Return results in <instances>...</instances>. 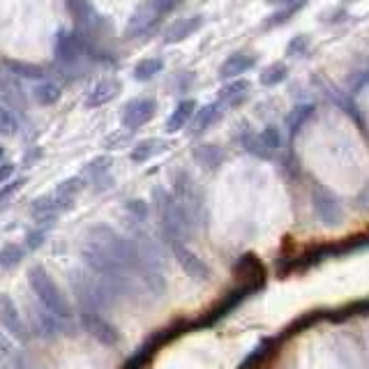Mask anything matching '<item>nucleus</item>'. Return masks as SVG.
<instances>
[{
    "label": "nucleus",
    "mask_w": 369,
    "mask_h": 369,
    "mask_svg": "<svg viewBox=\"0 0 369 369\" xmlns=\"http://www.w3.org/2000/svg\"><path fill=\"white\" fill-rule=\"evenodd\" d=\"M153 208H155L157 217H160V227H162L164 238H167V243H173V240L185 243L187 238H192L197 222L192 220V215L180 206L169 190L155 187L153 190Z\"/></svg>",
    "instance_id": "1"
},
{
    "label": "nucleus",
    "mask_w": 369,
    "mask_h": 369,
    "mask_svg": "<svg viewBox=\"0 0 369 369\" xmlns=\"http://www.w3.org/2000/svg\"><path fill=\"white\" fill-rule=\"evenodd\" d=\"M28 286L47 312H51L63 321L72 319V303L60 291V286L56 284V280L49 275V270L42 263H35V266L28 268Z\"/></svg>",
    "instance_id": "2"
},
{
    "label": "nucleus",
    "mask_w": 369,
    "mask_h": 369,
    "mask_svg": "<svg viewBox=\"0 0 369 369\" xmlns=\"http://www.w3.org/2000/svg\"><path fill=\"white\" fill-rule=\"evenodd\" d=\"M187 330H192V321L178 319V321H173L171 326L157 330V333H153V335H148V340L125 360L123 369H146L155 360L157 353L164 349V346H167L169 342H173V340H178V337L185 335Z\"/></svg>",
    "instance_id": "3"
},
{
    "label": "nucleus",
    "mask_w": 369,
    "mask_h": 369,
    "mask_svg": "<svg viewBox=\"0 0 369 369\" xmlns=\"http://www.w3.org/2000/svg\"><path fill=\"white\" fill-rule=\"evenodd\" d=\"M72 291L74 298L79 300L81 312H97L111 307V300L116 296L109 291V286L104 284L100 277H95L88 270H74L72 273Z\"/></svg>",
    "instance_id": "4"
},
{
    "label": "nucleus",
    "mask_w": 369,
    "mask_h": 369,
    "mask_svg": "<svg viewBox=\"0 0 369 369\" xmlns=\"http://www.w3.org/2000/svg\"><path fill=\"white\" fill-rule=\"evenodd\" d=\"M93 44H90L88 35L81 30H70L60 28L54 40V56L63 67H74L79 65L86 56H90Z\"/></svg>",
    "instance_id": "5"
},
{
    "label": "nucleus",
    "mask_w": 369,
    "mask_h": 369,
    "mask_svg": "<svg viewBox=\"0 0 369 369\" xmlns=\"http://www.w3.org/2000/svg\"><path fill=\"white\" fill-rule=\"evenodd\" d=\"M72 208H74V201L58 197L56 192L42 194V197L30 201V215H33L35 224L37 227H42V229H47V231L54 227L60 215L70 213Z\"/></svg>",
    "instance_id": "6"
},
{
    "label": "nucleus",
    "mask_w": 369,
    "mask_h": 369,
    "mask_svg": "<svg viewBox=\"0 0 369 369\" xmlns=\"http://www.w3.org/2000/svg\"><path fill=\"white\" fill-rule=\"evenodd\" d=\"M173 197H176L180 206L192 215L194 222L203 220V194L190 173L178 171L176 176H173Z\"/></svg>",
    "instance_id": "7"
},
{
    "label": "nucleus",
    "mask_w": 369,
    "mask_h": 369,
    "mask_svg": "<svg viewBox=\"0 0 369 369\" xmlns=\"http://www.w3.org/2000/svg\"><path fill=\"white\" fill-rule=\"evenodd\" d=\"M252 289H247V286H236L233 291H229L227 296H222L217 303L210 307L206 314H201L197 321H192V328H213L217 326L222 319H227V316L236 310V307L243 305V300L247 296H252Z\"/></svg>",
    "instance_id": "8"
},
{
    "label": "nucleus",
    "mask_w": 369,
    "mask_h": 369,
    "mask_svg": "<svg viewBox=\"0 0 369 369\" xmlns=\"http://www.w3.org/2000/svg\"><path fill=\"white\" fill-rule=\"evenodd\" d=\"M240 143H243V148L247 153L268 160V157H273L277 150H280L282 137L275 125H268L266 130H261V132H252V130L245 132L243 137H240Z\"/></svg>",
    "instance_id": "9"
},
{
    "label": "nucleus",
    "mask_w": 369,
    "mask_h": 369,
    "mask_svg": "<svg viewBox=\"0 0 369 369\" xmlns=\"http://www.w3.org/2000/svg\"><path fill=\"white\" fill-rule=\"evenodd\" d=\"M157 114V102L153 97H134L120 111V123L127 132H137L146 127Z\"/></svg>",
    "instance_id": "10"
},
{
    "label": "nucleus",
    "mask_w": 369,
    "mask_h": 369,
    "mask_svg": "<svg viewBox=\"0 0 369 369\" xmlns=\"http://www.w3.org/2000/svg\"><path fill=\"white\" fill-rule=\"evenodd\" d=\"M233 277L238 280V286H247L256 293L266 286L268 270L256 254H243L233 266Z\"/></svg>",
    "instance_id": "11"
},
{
    "label": "nucleus",
    "mask_w": 369,
    "mask_h": 369,
    "mask_svg": "<svg viewBox=\"0 0 369 369\" xmlns=\"http://www.w3.org/2000/svg\"><path fill=\"white\" fill-rule=\"evenodd\" d=\"M65 7L74 17V21H77L81 33L93 35V33H100V30L107 26V19L97 12L93 0H65Z\"/></svg>",
    "instance_id": "12"
},
{
    "label": "nucleus",
    "mask_w": 369,
    "mask_h": 369,
    "mask_svg": "<svg viewBox=\"0 0 369 369\" xmlns=\"http://www.w3.org/2000/svg\"><path fill=\"white\" fill-rule=\"evenodd\" d=\"M79 323L86 333L93 337L95 342H100L102 346H116L120 342V330L104 319L102 314L97 312H81L79 314Z\"/></svg>",
    "instance_id": "13"
},
{
    "label": "nucleus",
    "mask_w": 369,
    "mask_h": 369,
    "mask_svg": "<svg viewBox=\"0 0 369 369\" xmlns=\"http://www.w3.org/2000/svg\"><path fill=\"white\" fill-rule=\"evenodd\" d=\"M0 326L5 328V333H10L14 342L30 340V330L26 326L24 316H21L19 307L14 305V300L7 293H0Z\"/></svg>",
    "instance_id": "14"
},
{
    "label": "nucleus",
    "mask_w": 369,
    "mask_h": 369,
    "mask_svg": "<svg viewBox=\"0 0 369 369\" xmlns=\"http://www.w3.org/2000/svg\"><path fill=\"white\" fill-rule=\"evenodd\" d=\"M160 21H162V14L157 12L153 5L143 3L139 10L130 17V21H127L125 37L127 40H141V37L153 35L157 30V26H160Z\"/></svg>",
    "instance_id": "15"
},
{
    "label": "nucleus",
    "mask_w": 369,
    "mask_h": 369,
    "mask_svg": "<svg viewBox=\"0 0 369 369\" xmlns=\"http://www.w3.org/2000/svg\"><path fill=\"white\" fill-rule=\"evenodd\" d=\"M169 247H171L173 256H176L178 266L183 268V273H185L187 277H192V280H197V282L210 280V268H208V263L203 261L199 254H194L185 243H180V240H173V243H169Z\"/></svg>",
    "instance_id": "16"
},
{
    "label": "nucleus",
    "mask_w": 369,
    "mask_h": 369,
    "mask_svg": "<svg viewBox=\"0 0 369 369\" xmlns=\"http://www.w3.org/2000/svg\"><path fill=\"white\" fill-rule=\"evenodd\" d=\"M111 169H114V157L111 155H97L86 164V169H84L81 176L86 178V183H93L97 187V192H107V187L114 185Z\"/></svg>",
    "instance_id": "17"
},
{
    "label": "nucleus",
    "mask_w": 369,
    "mask_h": 369,
    "mask_svg": "<svg viewBox=\"0 0 369 369\" xmlns=\"http://www.w3.org/2000/svg\"><path fill=\"white\" fill-rule=\"evenodd\" d=\"M0 97H3L5 107H10L14 114H26L28 111L24 86L19 84V79H14L12 74H7L5 70L0 72Z\"/></svg>",
    "instance_id": "18"
},
{
    "label": "nucleus",
    "mask_w": 369,
    "mask_h": 369,
    "mask_svg": "<svg viewBox=\"0 0 369 369\" xmlns=\"http://www.w3.org/2000/svg\"><path fill=\"white\" fill-rule=\"evenodd\" d=\"M123 90V84H120L118 79L114 77H104L100 79L97 84L93 86L86 93V109H100V107H107L109 102H114L118 93Z\"/></svg>",
    "instance_id": "19"
},
{
    "label": "nucleus",
    "mask_w": 369,
    "mask_h": 369,
    "mask_svg": "<svg viewBox=\"0 0 369 369\" xmlns=\"http://www.w3.org/2000/svg\"><path fill=\"white\" fill-rule=\"evenodd\" d=\"M314 208H316L319 220L323 224H328V227H337V224H342V220H344L340 201H337L333 194L326 192V190L314 192Z\"/></svg>",
    "instance_id": "20"
},
{
    "label": "nucleus",
    "mask_w": 369,
    "mask_h": 369,
    "mask_svg": "<svg viewBox=\"0 0 369 369\" xmlns=\"http://www.w3.org/2000/svg\"><path fill=\"white\" fill-rule=\"evenodd\" d=\"M206 24V17L203 14H192V17H183L178 21H173V24L167 28V33H164V44H180L185 42L187 37H192L194 33H199Z\"/></svg>",
    "instance_id": "21"
},
{
    "label": "nucleus",
    "mask_w": 369,
    "mask_h": 369,
    "mask_svg": "<svg viewBox=\"0 0 369 369\" xmlns=\"http://www.w3.org/2000/svg\"><path fill=\"white\" fill-rule=\"evenodd\" d=\"M254 65H256V56L254 54H250V51H236V54H231L220 65V79L222 81L240 79L245 72H250Z\"/></svg>",
    "instance_id": "22"
},
{
    "label": "nucleus",
    "mask_w": 369,
    "mask_h": 369,
    "mask_svg": "<svg viewBox=\"0 0 369 369\" xmlns=\"http://www.w3.org/2000/svg\"><path fill=\"white\" fill-rule=\"evenodd\" d=\"M0 67L12 74L14 79H30V81H44L47 79V70L42 65L28 63V60H17V58H3Z\"/></svg>",
    "instance_id": "23"
},
{
    "label": "nucleus",
    "mask_w": 369,
    "mask_h": 369,
    "mask_svg": "<svg viewBox=\"0 0 369 369\" xmlns=\"http://www.w3.org/2000/svg\"><path fill=\"white\" fill-rule=\"evenodd\" d=\"M250 90H252V84L245 79H233L229 84H224L220 88V95H217V102L222 104V107H229V109H236L240 107L247 97H250Z\"/></svg>",
    "instance_id": "24"
},
{
    "label": "nucleus",
    "mask_w": 369,
    "mask_h": 369,
    "mask_svg": "<svg viewBox=\"0 0 369 369\" xmlns=\"http://www.w3.org/2000/svg\"><path fill=\"white\" fill-rule=\"evenodd\" d=\"M222 109H224V107H222L220 102H210V104H206V107L197 109V114H194L192 123H190L192 137H199V134L208 132L210 127H213L217 120L222 118Z\"/></svg>",
    "instance_id": "25"
},
{
    "label": "nucleus",
    "mask_w": 369,
    "mask_h": 369,
    "mask_svg": "<svg viewBox=\"0 0 369 369\" xmlns=\"http://www.w3.org/2000/svg\"><path fill=\"white\" fill-rule=\"evenodd\" d=\"M197 109L199 107H197V102H194V100H180L176 104V109L171 111V116L167 120V125H164V130H167L169 134H176L180 130H185V127L192 123Z\"/></svg>",
    "instance_id": "26"
},
{
    "label": "nucleus",
    "mask_w": 369,
    "mask_h": 369,
    "mask_svg": "<svg viewBox=\"0 0 369 369\" xmlns=\"http://www.w3.org/2000/svg\"><path fill=\"white\" fill-rule=\"evenodd\" d=\"M367 314H369V298L353 300V303L335 307V310H326V321L342 323V321H351V319H358V316H367Z\"/></svg>",
    "instance_id": "27"
},
{
    "label": "nucleus",
    "mask_w": 369,
    "mask_h": 369,
    "mask_svg": "<svg viewBox=\"0 0 369 369\" xmlns=\"http://www.w3.org/2000/svg\"><path fill=\"white\" fill-rule=\"evenodd\" d=\"M194 162L203 167L206 171H215L222 167L224 162V153L220 146H215V143H201V146L194 148Z\"/></svg>",
    "instance_id": "28"
},
{
    "label": "nucleus",
    "mask_w": 369,
    "mask_h": 369,
    "mask_svg": "<svg viewBox=\"0 0 369 369\" xmlns=\"http://www.w3.org/2000/svg\"><path fill=\"white\" fill-rule=\"evenodd\" d=\"M167 148H169V143L164 139H143V141H139L137 146L132 148L130 160L134 164H143V162L153 160V157H157L160 153H164Z\"/></svg>",
    "instance_id": "29"
},
{
    "label": "nucleus",
    "mask_w": 369,
    "mask_h": 369,
    "mask_svg": "<svg viewBox=\"0 0 369 369\" xmlns=\"http://www.w3.org/2000/svg\"><path fill=\"white\" fill-rule=\"evenodd\" d=\"M33 97L37 104H42V107H54L56 102H60V97H63V88H60L56 81H37L35 88H33Z\"/></svg>",
    "instance_id": "30"
},
{
    "label": "nucleus",
    "mask_w": 369,
    "mask_h": 369,
    "mask_svg": "<svg viewBox=\"0 0 369 369\" xmlns=\"http://www.w3.org/2000/svg\"><path fill=\"white\" fill-rule=\"evenodd\" d=\"M319 321H326V310H316V312H307L303 316H298V319L293 321L291 326L284 330V333L277 335V340H280V342L291 340L293 335H298V333H303V330L312 328L314 323H319Z\"/></svg>",
    "instance_id": "31"
},
{
    "label": "nucleus",
    "mask_w": 369,
    "mask_h": 369,
    "mask_svg": "<svg viewBox=\"0 0 369 369\" xmlns=\"http://www.w3.org/2000/svg\"><path fill=\"white\" fill-rule=\"evenodd\" d=\"M164 70V60L162 58H143L139 60L137 65H134V70H132V77L134 81H141V84H146V81H153L157 74H162Z\"/></svg>",
    "instance_id": "32"
},
{
    "label": "nucleus",
    "mask_w": 369,
    "mask_h": 369,
    "mask_svg": "<svg viewBox=\"0 0 369 369\" xmlns=\"http://www.w3.org/2000/svg\"><path fill=\"white\" fill-rule=\"evenodd\" d=\"M0 358H3L5 363L10 367H14V369H24V365H26L24 353L19 351V346L14 344L12 337L5 335L3 330H0Z\"/></svg>",
    "instance_id": "33"
},
{
    "label": "nucleus",
    "mask_w": 369,
    "mask_h": 369,
    "mask_svg": "<svg viewBox=\"0 0 369 369\" xmlns=\"http://www.w3.org/2000/svg\"><path fill=\"white\" fill-rule=\"evenodd\" d=\"M35 335H42L47 337V340H54V337L63 330V319H58V316H54L51 312H44V314H35Z\"/></svg>",
    "instance_id": "34"
},
{
    "label": "nucleus",
    "mask_w": 369,
    "mask_h": 369,
    "mask_svg": "<svg viewBox=\"0 0 369 369\" xmlns=\"http://www.w3.org/2000/svg\"><path fill=\"white\" fill-rule=\"evenodd\" d=\"M307 3H296V5H284V7H277V12H273L270 17L263 21V30H273V28H280L284 26L286 21H291L296 14L303 10Z\"/></svg>",
    "instance_id": "35"
},
{
    "label": "nucleus",
    "mask_w": 369,
    "mask_h": 369,
    "mask_svg": "<svg viewBox=\"0 0 369 369\" xmlns=\"http://www.w3.org/2000/svg\"><path fill=\"white\" fill-rule=\"evenodd\" d=\"M26 247L19 243H5L0 247V268H17L26 259Z\"/></svg>",
    "instance_id": "36"
},
{
    "label": "nucleus",
    "mask_w": 369,
    "mask_h": 369,
    "mask_svg": "<svg viewBox=\"0 0 369 369\" xmlns=\"http://www.w3.org/2000/svg\"><path fill=\"white\" fill-rule=\"evenodd\" d=\"M312 114H314V104H298V107L293 109L289 116H286V125H289V132L291 134H298L300 130H303V125L307 123V120L312 118Z\"/></svg>",
    "instance_id": "37"
},
{
    "label": "nucleus",
    "mask_w": 369,
    "mask_h": 369,
    "mask_svg": "<svg viewBox=\"0 0 369 369\" xmlns=\"http://www.w3.org/2000/svg\"><path fill=\"white\" fill-rule=\"evenodd\" d=\"M84 187H86V178L84 176H70V178H65L63 183H58L54 192L58 194V197L74 201L81 194Z\"/></svg>",
    "instance_id": "38"
},
{
    "label": "nucleus",
    "mask_w": 369,
    "mask_h": 369,
    "mask_svg": "<svg viewBox=\"0 0 369 369\" xmlns=\"http://www.w3.org/2000/svg\"><path fill=\"white\" fill-rule=\"evenodd\" d=\"M286 77H289V67H286V63H273L261 72V84L266 88H273V86H280Z\"/></svg>",
    "instance_id": "39"
},
{
    "label": "nucleus",
    "mask_w": 369,
    "mask_h": 369,
    "mask_svg": "<svg viewBox=\"0 0 369 369\" xmlns=\"http://www.w3.org/2000/svg\"><path fill=\"white\" fill-rule=\"evenodd\" d=\"M19 132V118L17 114L5 107V104H0V137H14V134Z\"/></svg>",
    "instance_id": "40"
},
{
    "label": "nucleus",
    "mask_w": 369,
    "mask_h": 369,
    "mask_svg": "<svg viewBox=\"0 0 369 369\" xmlns=\"http://www.w3.org/2000/svg\"><path fill=\"white\" fill-rule=\"evenodd\" d=\"M125 210H127V215L132 217L134 224L146 222L148 217H150V206H148V201H143V199H130V201H125Z\"/></svg>",
    "instance_id": "41"
},
{
    "label": "nucleus",
    "mask_w": 369,
    "mask_h": 369,
    "mask_svg": "<svg viewBox=\"0 0 369 369\" xmlns=\"http://www.w3.org/2000/svg\"><path fill=\"white\" fill-rule=\"evenodd\" d=\"M47 236H49V231L42 229V227L30 229L26 233V250L28 252H37L40 247H44V243H47Z\"/></svg>",
    "instance_id": "42"
},
{
    "label": "nucleus",
    "mask_w": 369,
    "mask_h": 369,
    "mask_svg": "<svg viewBox=\"0 0 369 369\" xmlns=\"http://www.w3.org/2000/svg\"><path fill=\"white\" fill-rule=\"evenodd\" d=\"M307 49H310V40H307L305 35H296L289 42V47H286V54L289 56H305Z\"/></svg>",
    "instance_id": "43"
},
{
    "label": "nucleus",
    "mask_w": 369,
    "mask_h": 369,
    "mask_svg": "<svg viewBox=\"0 0 369 369\" xmlns=\"http://www.w3.org/2000/svg\"><path fill=\"white\" fill-rule=\"evenodd\" d=\"M24 185H26V178H17V180H10V183L0 185V203H3V201H10Z\"/></svg>",
    "instance_id": "44"
},
{
    "label": "nucleus",
    "mask_w": 369,
    "mask_h": 369,
    "mask_svg": "<svg viewBox=\"0 0 369 369\" xmlns=\"http://www.w3.org/2000/svg\"><path fill=\"white\" fill-rule=\"evenodd\" d=\"M146 3H148V5H153L155 10L164 17V14H169V12L176 10V7L180 5V0H146Z\"/></svg>",
    "instance_id": "45"
},
{
    "label": "nucleus",
    "mask_w": 369,
    "mask_h": 369,
    "mask_svg": "<svg viewBox=\"0 0 369 369\" xmlns=\"http://www.w3.org/2000/svg\"><path fill=\"white\" fill-rule=\"evenodd\" d=\"M42 157H44V150L35 146V148H30L28 153L24 155V162H21V164H24V167H33V164L40 162Z\"/></svg>",
    "instance_id": "46"
},
{
    "label": "nucleus",
    "mask_w": 369,
    "mask_h": 369,
    "mask_svg": "<svg viewBox=\"0 0 369 369\" xmlns=\"http://www.w3.org/2000/svg\"><path fill=\"white\" fill-rule=\"evenodd\" d=\"M14 171H17V167H14L12 162H5V164H0V185L10 183V180H12V176H14Z\"/></svg>",
    "instance_id": "47"
},
{
    "label": "nucleus",
    "mask_w": 369,
    "mask_h": 369,
    "mask_svg": "<svg viewBox=\"0 0 369 369\" xmlns=\"http://www.w3.org/2000/svg\"><path fill=\"white\" fill-rule=\"evenodd\" d=\"M270 5L284 7V5H296V3H310V0H268Z\"/></svg>",
    "instance_id": "48"
},
{
    "label": "nucleus",
    "mask_w": 369,
    "mask_h": 369,
    "mask_svg": "<svg viewBox=\"0 0 369 369\" xmlns=\"http://www.w3.org/2000/svg\"><path fill=\"white\" fill-rule=\"evenodd\" d=\"M3 160H5V148L0 146V164H3Z\"/></svg>",
    "instance_id": "49"
},
{
    "label": "nucleus",
    "mask_w": 369,
    "mask_h": 369,
    "mask_svg": "<svg viewBox=\"0 0 369 369\" xmlns=\"http://www.w3.org/2000/svg\"><path fill=\"white\" fill-rule=\"evenodd\" d=\"M263 369H266V367H263Z\"/></svg>",
    "instance_id": "50"
}]
</instances>
